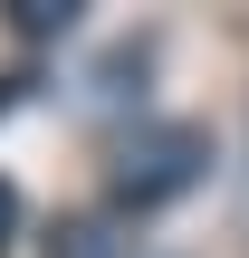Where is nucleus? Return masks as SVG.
Returning <instances> with one entry per match:
<instances>
[{
    "mask_svg": "<svg viewBox=\"0 0 249 258\" xmlns=\"http://www.w3.org/2000/svg\"><path fill=\"white\" fill-rule=\"evenodd\" d=\"M0 10H10L19 38H67L77 29V0H0Z\"/></svg>",
    "mask_w": 249,
    "mask_h": 258,
    "instance_id": "obj_2",
    "label": "nucleus"
},
{
    "mask_svg": "<svg viewBox=\"0 0 249 258\" xmlns=\"http://www.w3.org/2000/svg\"><path fill=\"white\" fill-rule=\"evenodd\" d=\"M202 182H211V134L202 124H134L115 144V201L125 211H163Z\"/></svg>",
    "mask_w": 249,
    "mask_h": 258,
    "instance_id": "obj_1",
    "label": "nucleus"
},
{
    "mask_svg": "<svg viewBox=\"0 0 249 258\" xmlns=\"http://www.w3.org/2000/svg\"><path fill=\"white\" fill-rule=\"evenodd\" d=\"M48 258H115L106 249V220H67V230L48 239Z\"/></svg>",
    "mask_w": 249,
    "mask_h": 258,
    "instance_id": "obj_3",
    "label": "nucleus"
},
{
    "mask_svg": "<svg viewBox=\"0 0 249 258\" xmlns=\"http://www.w3.org/2000/svg\"><path fill=\"white\" fill-rule=\"evenodd\" d=\"M10 239H19V182L0 172V258H10Z\"/></svg>",
    "mask_w": 249,
    "mask_h": 258,
    "instance_id": "obj_4",
    "label": "nucleus"
}]
</instances>
